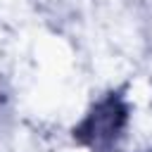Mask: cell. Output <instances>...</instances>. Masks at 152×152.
Masks as SVG:
<instances>
[{"instance_id": "cell-1", "label": "cell", "mask_w": 152, "mask_h": 152, "mask_svg": "<svg viewBox=\"0 0 152 152\" xmlns=\"http://www.w3.org/2000/svg\"><path fill=\"white\" fill-rule=\"evenodd\" d=\"M131 121V107L124 90H109L71 128V138L90 152H119Z\"/></svg>"}, {"instance_id": "cell-2", "label": "cell", "mask_w": 152, "mask_h": 152, "mask_svg": "<svg viewBox=\"0 0 152 152\" xmlns=\"http://www.w3.org/2000/svg\"><path fill=\"white\" fill-rule=\"evenodd\" d=\"M5 102H7V93H5V88H2V81H0V112H2Z\"/></svg>"}]
</instances>
